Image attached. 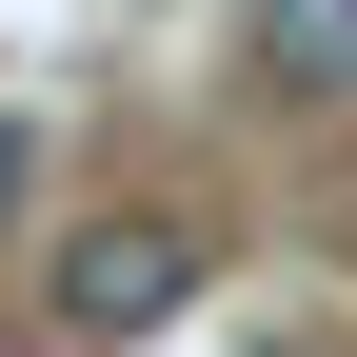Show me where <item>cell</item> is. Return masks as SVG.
Wrapping results in <instances>:
<instances>
[{
	"label": "cell",
	"mask_w": 357,
	"mask_h": 357,
	"mask_svg": "<svg viewBox=\"0 0 357 357\" xmlns=\"http://www.w3.org/2000/svg\"><path fill=\"white\" fill-rule=\"evenodd\" d=\"M199 298V218H79L60 238V337H159Z\"/></svg>",
	"instance_id": "cell-1"
},
{
	"label": "cell",
	"mask_w": 357,
	"mask_h": 357,
	"mask_svg": "<svg viewBox=\"0 0 357 357\" xmlns=\"http://www.w3.org/2000/svg\"><path fill=\"white\" fill-rule=\"evenodd\" d=\"M20 178H40V139H20V119H0V218H20Z\"/></svg>",
	"instance_id": "cell-3"
},
{
	"label": "cell",
	"mask_w": 357,
	"mask_h": 357,
	"mask_svg": "<svg viewBox=\"0 0 357 357\" xmlns=\"http://www.w3.org/2000/svg\"><path fill=\"white\" fill-rule=\"evenodd\" d=\"M238 60L278 79V100H357V0H258Z\"/></svg>",
	"instance_id": "cell-2"
}]
</instances>
